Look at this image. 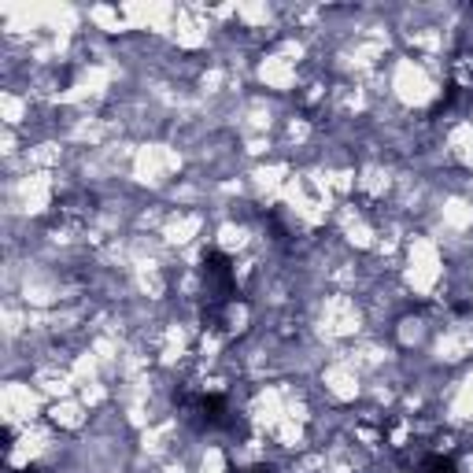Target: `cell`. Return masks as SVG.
Instances as JSON below:
<instances>
[{
    "instance_id": "6da1fadb",
    "label": "cell",
    "mask_w": 473,
    "mask_h": 473,
    "mask_svg": "<svg viewBox=\"0 0 473 473\" xmlns=\"http://www.w3.org/2000/svg\"><path fill=\"white\" fill-rule=\"evenodd\" d=\"M204 282H208V303L222 307L233 296V266L222 252H208L204 259Z\"/></svg>"
},
{
    "instance_id": "7a4b0ae2",
    "label": "cell",
    "mask_w": 473,
    "mask_h": 473,
    "mask_svg": "<svg viewBox=\"0 0 473 473\" xmlns=\"http://www.w3.org/2000/svg\"><path fill=\"white\" fill-rule=\"evenodd\" d=\"M185 403V407L200 418V422H204V426H230V403L222 399V396H215V392H208V396H185L181 399Z\"/></svg>"
},
{
    "instance_id": "3957f363",
    "label": "cell",
    "mask_w": 473,
    "mask_h": 473,
    "mask_svg": "<svg viewBox=\"0 0 473 473\" xmlns=\"http://www.w3.org/2000/svg\"><path fill=\"white\" fill-rule=\"evenodd\" d=\"M418 473H458V469H455L451 458H444V455H429V458H422Z\"/></svg>"
},
{
    "instance_id": "277c9868",
    "label": "cell",
    "mask_w": 473,
    "mask_h": 473,
    "mask_svg": "<svg viewBox=\"0 0 473 473\" xmlns=\"http://www.w3.org/2000/svg\"><path fill=\"white\" fill-rule=\"evenodd\" d=\"M244 473H274V469H266V466H259V469H244Z\"/></svg>"
}]
</instances>
